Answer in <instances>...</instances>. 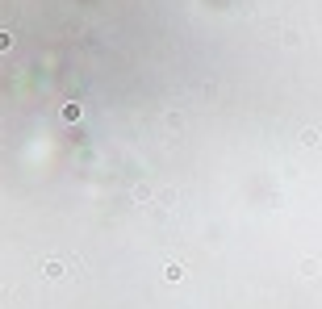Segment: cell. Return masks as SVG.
I'll return each mask as SVG.
<instances>
[{
  "instance_id": "6da1fadb",
  "label": "cell",
  "mask_w": 322,
  "mask_h": 309,
  "mask_svg": "<svg viewBox=\"0 0 322 309\" xmlns=\"http://www.w3.org/2000/svg\"><path fill=\"white\" fill-rule=\"evenodd\" d=\"M0 50H13V34L9 30H0Z\"/></svg>"
}]
</instances>
